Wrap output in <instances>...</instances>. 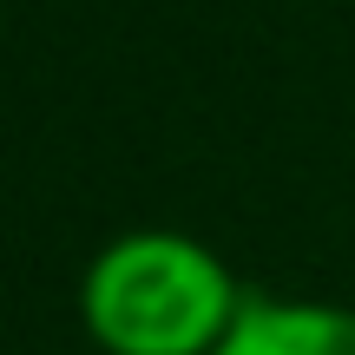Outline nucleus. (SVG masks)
<instances>
[{
	"instance_id": "obj_1",
	"label": "nucleus",
	"mask_w": 355,
	"mask_h": 355,
	"mask_svg": "<svg viewBox=\"0 0 355 355\" xmlns=\"http://www.w3.org/2000/svg\"><path fill=\"white\" fill-rule=\"evenodd\" d=\"M250 290L184 230H125L79 277V322L105 355H217Z\"/></svg>"
},
{
	"instance_id": "obj_2",
	"label": "nucleus",
	"mask_w": 355,
	"mask_h": 355,
	"mask_svg": "<svg viewBox=\"0 0 355 355\" xmlns=\"http://www.w3.org/2000/svg\"><path fill=\"white\" fill-rule=\"evenodd\" d=\"M217 355H355V309L322 296H250Z\"/></svg>"
}]
</instances>
